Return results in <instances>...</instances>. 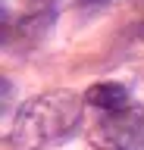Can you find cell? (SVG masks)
<instances>
[{
	"mask_svg": "<svg viewBox=\"0 0 144 150\" xmlns=\"http://www.w3.org/2000/svg\"><path fill=\"white\" fill-rule=\"evenodd\" d=\"M82 122V100L75 94L53 91L22 106L16 125L6 134V150H41L44 144L66 138Z\"/></svg>",
	"mask_w": 144,
	"mask_h": 150,
	"instance_id": "6da1fadb",
	"label": "cell"
},
{
	"mask_svg": "<svg viewBox=\"0 0 144 150\" xmlns=\"http://www.w3.org/2000/svg\"><path fill=\"white\" fill-rule=\"evenodd\" d=\"M97 141H100L104 147H110V150H138L144 144V116L125 110L119 119H116V116L104 119Z\"/></svg>",
	"mask_w": 144,
	"mask_h": 150,
	"instance_id": "7a4b0ae2",
	"label": "cell"
},
{
	"mask_svg": "<svg viewBox=\"0 0 144 150\" xmlns=\"http://www.w3.org/2000/svg\"><path fill=\"white\" fill-rule=\"evenodd\" d=\"M85 100L104 112H125L128 110V91L116 81H100L85 91Z\"/></svg>",
	"mask_w": 144,
	"mask_h": 150,
	"instance_id": "3957f363",
	"label": "cell"
},
{
	"mask_svg": "<svg viewBox=\"0 0 144 150\" xmlns=\"http://www.w3.org/2000/svg\"><path fill=\"white\" fill-rule=\"evenodd\" d=\"M78 3H85V6H94V3H106V0H78Z\"/></svg>",
	"mask_w": 144,
	"mask_h": 150,
	"instance_id": "277c9868",
	"label": "cell"
}]
</instances>
